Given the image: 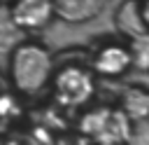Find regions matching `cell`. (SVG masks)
I'll return each instance as SVG.
<instances>
[{
  "label": "cell",
  "mask_w": 149,
  "mask_h": 145,
  "mask_svg": "<svg viewBox=\"0 0 149 145\" xmlns=\"http://www.w3.org/2000/svg\"><path fill=\"white\" fill-rule=\"evenodd\" d=\"M9 80L12 87L23 96H37L51 87L56 65L51 51L37 40H23L9 51Z\"/></svg>",
  "instance_id": "1"
},
{
  "label": "cell",
  "mask_w": 149,
  "mask_h": 145,
  "mask_svg": "<svg viewBox=\"0 0 149 145\" xmlns=\"http://www.w3.org/2000/svg\"><path fill=\"white\" fill-rule=\"evenodd\" d=\"M95 72L84 65H65L58 68L51 82L54 98L65 108H81L91 101L95 91Z\"/></svg>",
  "instance_id": "2"
},
{
  "label": "cell",
  "mask_w": 149,
  "mask_h": 145,
  "mask_svg": "<svg viewBox=\"0 0 149 145\" xmlns=\"http://www.w3.org/2000/svg\"><path fill=\"white\" fill-rule=\"evenodd\" d=\"M14 21L23 33L44 30L56 19V0H12Z\"/></svg>",
  "instance_id": "4"
},
{
  "label": "cell",
  "mask_w": 149,
  "mask_h": 145,
  "mask_svg": "<svg viewBox=\"0 0 149 145\" xmlns=\"http://www.w3.org/2000/svg\"><path fill=\"white\" fill-rule=\"evenodd\" d=\"M102 0H56V19L65 23H84L100 14Z\"/></svg>",
  "instance_id": "6"
},
{
  "label": "cell",
  "mask_w": 149,
  "mask_h": 145,
  "mask_svg": "<svg viewBox=\"0 0 149 145\" xmlns=\"http://www.w3.org/2000/svg\"><path fill=\"white\" fill-rule=\"evenodd\" d=\"M26 33L19 28V23L14 21V14H12V5L9 2H2L0 0V49H7L12 51L19 42H23Z\"/></svg>",
  "instance_id": "8"
},
{
  "label": "cell",
  "mask_w": 149,
  "mask_h": 145,
  "mask_svg": "<svg viewBox=\"0 0 149 145\" xmlns=\"http://www.w3.org/2000/svg\"><path fill=\"white\" fill-rule=\"evenodd\" d=\"M142 9H144V21H147V28H149V0H142Z\"/></svg>",
  "instance_id": "9"
},
{
  "label": "cell",
  "mask_w": 149,
  "mask_h": 145,
  "mask_svg": "<svg viewBox=\"0 0 149 145\" xmlns=\"http://www.w3.org/2000/svg\"><path fill=\"white\" fill-rule=\"evenodd\" d=\"M116 28L119 33L128 35L130 40L142 37L149 33L147 21H144V9H142V0H123L116 9Z\"/></svg>",
  "instance_id": "5"
},
{
  "label": "cell",
  "mask_w": 149,
  "mask_h": 145,
  "mask_svg": "<svg viewBox=\"0 0 149 145\" xmlns=\"http://www.w3.org/2000/svg\"><path fill=\"white\" fill-rule=\"evenodd\" d=\"M121 112L130 122L149 119V89L144 87H128L121 96Z\"/></svg>",
  "instance_id": "7"
},
{
  "label": "cell",
  "mask_w": 149,
  "mask_h": 145,
  "mask_svg": "<svg viewBox=\"0 0 149 145\" xmlns=\"http://www.w3.org/2000/svg\"><path fill=\"white\" fill-rule=\"evenodd\" d=\"M130 65H135L130 44L105 42L91 54V70L102 77H121Z\"/></svg>",
  "instance_id": "3"
}]
</instances>
